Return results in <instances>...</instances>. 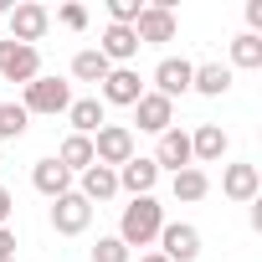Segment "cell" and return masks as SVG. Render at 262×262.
<instances>
[{
  "instance_id": "1",
  "label": "cell",
  "mask_w": 262,
  "mask_h": 262,
  "mask_svg": "<svg viewBox=\"0 0 262 262\" xmlns=\"http://www.w3.org/2000/svg\"><path fill=\"white\" fill-rule=\"evenodd\" d=\"M160 226H165V206H160L155 195H134V201L123 206L118 242H123V247H149V242L160 236Z\"/></svg>"
},
{
  "instance_id": "2",
  "label": "cell",
  "mask_w": 262,
  "mask_h": 262,
  "mask_svg": "<svg viewBox=\"0 0 262 262\" xmlns=\"http://www.w3.org/2000/svg\"><path fill=\"white\" fill-rule=\"evenodd\" d=\"M134 160V128H123V123H103L98 134H93V165H128Z\"/></svg>"
},
{
  "instance_id": "3",
  "label": "cell",
  "mask_w": 262,
  "mask_h": 262,
  "mask_svg": "<svg viewBox=\"0 0 262 262\" xmlns=\"http://www.w3.org/2000/svg\"><path fill=\"white\" fill-rule=\"evenodd\" d=\"M155 242H160V257L165 262H195L201 257V231L190 221H165Z\"/></svg>"
},
{
  "instance_id": "4",
  "label": "cell",
  "mask_w": 262,
  "mask_h": 262,
  "mask_svg": "<svg viewBox=\"0 0 262 262\" xmlns=\"http://www.w3.org/2000/svg\"><path fill=\"white\" fill-rule=\"evenodd\" d=\"M0 77H6V82H36V77H41L36 47H21V41H11V36H0Z\"/></svg>"
},
{
  "instance_id": "5",
  "label": "cell",
  "mask_w": 262,
  "mask_h": 262,
  "mask_svg": "<svg viewBox=\"0 0 262 262\" xmlns=\"http://www.w3.org/2000/svg\"><path fill=\"white\" fill-rule=\"evenodd\" d=\"M21 108L26 113H67L72 108V88L62 77H36V82H26V103Z\"/></svg>"
},
{
  "instance_id": "6",
  "label": "cell",
  "mask_w": 262,
  "mask_h": 262,
  "mask_svg": "<svg viewBox=\"0 0 262 262\" xmlns=\"http://www.w3.org/2000/svg\"><path fill=\"white\" fill-rule=\"evenodd\" d=\"M47 26H52V11H47V6H36V0H21V6H11V41L36 47V41L47 36Z\"/></svg>"
},
{
  "instance_id": "7",
  "label": "cell",
  "mask_w": 262,
  "mask_h": 262,
  "mask_svg": "<svg viewBox=\"0 0 262 262\" xmlns=\"http://www.w3.org/2000/svg\"><path fill=\"white\" fill-rule=\"evenodd\" d=\"M88 221H93V206H88L77 190H67V195L52 201V231H62V236H82Z\"/></svg>"
},
{
  "instance_id": "8",
  "label": "cell",
  "mask_w": 262,
  "mask_h": 262,
  "mask_svg": "<svg viewBox=\"0 0 262 262\" xmlns=\"http://www.w3.org/2000/svg\"><path fill=\"white\" fill-rule=\"evenodd\" d=\"M175 11H170V0H155V6H144L139 11V21H134V36H139V47L144 41H175Z\"/></svg>"
},
{
  "instance_id": "9",
  "label": "cell",
  "mask_w": 262,
  "mask_h": 262,
  "mask_svg": "<svg viewBox=\"0 0 262 262\" xmlns=\"http://www.w3.org/2000/svg\"><path fill=\"white\" fill-rule=\"evenodd\" d=\"M98 88H103V103H118V108H134V103L144 98V82H139L134 67H113Z\"/></svg>"
},
{
  "instance_id": "10",
  "label": "cell",
  "mask_w": 262,
  "mask_h": 262,
  "mask_svg": "<svg viewBox=\"0 0 262 262\" xmlns=\"http://www.w3.org/2000/svg\"><path fill=\"white\" fill-rule=\"evenodd\" d=\"M149 160H155L160 170H175V175L190 170V165H195V160H190V134H185V128H165V134H160V149H155Z\"/></svg>"
},
{
  "instance_id": "11",
  "label": "cell",
  "mask_w": 262,
  "mask_h": 262,
  "mask_svg": "<svg viewBox=\"0 0 262 262\" xmlns=\"http://www.w3.org/2000/svg\"><path fill=\"white\" fill-rule=\"evenodd\" d=\"M113 175H118V190H128V195H149L155 180H160V165H155L149 155H134L128 165H118Z\"/></svg>"
},
{
  "instance_id": "12",
  "label": "cell",
  "mask_w": 262,
  "mask_h": 262,
  "mask_svg": "<svg viewBox=\"0 0 262 262\" xmlns=\"http://www.w3.org/2000/svg\"><path fill=\"white\" fill-rule=\"evenodd\" d=\"M190 72H195V67H190L185 57H165V62L155 67V93L175 103L180 93H190Z\"/></svg>"
},
{
  "instance_id": "13",
  "label": "cell",
  "mask_w": 262,
  "mask_h": 262,
  "mask_svg": "<svg viewBox=\"0 0 262 262\" xmlns=\"http://www.w3.org/2000/svg\"><path fill=\"white\" fill-rule=\"evenodd\" d=\"M98 52L108 57V67H128V62L139 57V36H134V26H108L103 41H98Z\"/></svg>"
},
{
  "instance_id": "14",
  "label": "cell",
  "mask_w": 262,
  "mask_h": 262,
  "mask_svg": "<svg viewBox=\"0 0 262 262\" xmlns=\"http://www.w3.org/2000/svg\"><path fill=\"white\" fill-rule=\"evenodd\" d=\"M221 190H226L231 201L252 206V201H257V190H262V175H257V165H226V170H221Z\"/></svg>"
},
{
  "instance_id": "15",
  "label": "cell",
  "mask_w": 262,
  "mask_h": 262,
  "mask_svg": "<svg viewBox=\"0 0 262 262\" xmlns=\"http://www.w3.org/2000/svg\"><path fill=\"white\" fill-rule=\"evenodd\" d=\"M134 113H139V128H144V134H165V128L175 123V103L160 98V93H144V98L134 103Z\"/></svg>"
},
{
  "instance_id": "16",
  "label": "cell",
  "mask_w": 262,
  "mask_h": 262,
  "mask_svg": "<svg viewBox=\"0 0 262 262\" xmlns=\"http://www.w3.org/2000/svg\"><path fill=\"white\" fill-rule=\"evenodd\" d=\"M226 144H231V139H226V128H221V123H201L195 134H190V160L216 165V160L226 155Z\"/></svg>"
},
{
  "instance_id": "17",
  "label": "cell",
  "mask_w": 262,
  "mask_h": 262,
  "mask_svg": "<svg viewBox=\"0 0 262 262\" xmlns=\"http://www.w3.org/2000/svg\"><path fill=\"white\" fill-rule=\"evenodd\" d=\"M31 185H36L47 201H57V195L72 190V175H67V170L57 165V155H52V160H36V165H31Z\"/></svg>"
},
{
  "instance_id": "18",
  "label": "cell",
  "mask_w": 262,
  "mask_h": 262,
  "mask_svg": "<svg viewBox=\"0 0 262 262\" xmlns=\"http://www.w3.org/2000/svg\"><path fill=\"white\" fill-rule=\"evenodd\" d=\"M88 206H98V201H113L118 195V175L108 170V165H88L82 170V190H77Z\"/></svg>"
},
{
  "instance_id": "19",
  "label": "cell",
  "mask_w": 262,
  "mask_h": 262,
  "mask_svg": "<svg viewBox=\"0 0 262 262\" xmlns=\"http://www.w3.org/2000/svg\"><path fill=\"white\" fill-rule=\"evenodd\" d=\"M190 93H206V98L231 93V67H221V62H201V67L190 72Z\"/></svg>"
},
{
  "instance_id": "20",
  "label": "cell",
  "mask_w": 262,
  "mask_h": 262,
  "mask_svg": "<svg viewBox=\"0 0 262 262\" xmlns=\"http://www.w3.org/2000/svg\"><path fill=\"white\" fill-rule=\"evenodd\" d=\"M67 123H72V134L93 139L98 128H103V103H98V98H72V108H67Z\"/></svg>"
},
{
  "instance_id": "21",
  "label": "cell",
  "mask_w": 262,
  "mask_h": 262,
  "mask_svg": "<svg viewBox=\"0 0 262 262\" xmlns=\"http://www.w3.org/2000/svg\"><path fill=\"white\" fill-rule=\"evenodd\" d=\"M57 165H62L67 175H72V170L82 175V170L93 165V139H82V134H67V139H62V149H57Z\"/></svg>"
},
{
  "instance_id": "22",
  "label": "cell",
  "mask_w": 262,
  "mask_h": 262,
  "mask_svg": "<svg viewBox=\"0 0 262 262\" xmlns=\"http://www.w3.org/2000/svg\"><path fill=\"white\" fill-rule=\"evenodd\" d=\"M108 72H113V67H108V57H103L98 47H88V52L72 57V77H77V82H103Z\"/></svg>"
},
{
  "instance_id": "23",
  "label": "cell",
  "mask_w": 262,
  "mask_h": 262,
  "mask_svg": "<svg viewBox=\"0 0 262 262\" xmlns=\"http://www.w3.org/2000/svg\"><path fill=\"white\" fill-rule=\"evenodd\" d=\"M170 190H175V201H206L211 180H206V170H201V165H190V170H180V175L170 180Z\"/></svg>"
},
{
  "instance_id": "24",
  "label": "cell",
  "mask_w": 262,
  "mask_h": 262,
  "mask_svg": "<svg viewBox=\"0 0 262 262\" xmlns=\"http://www.w3.org/2000/svg\"><path fill=\"white\" fill-rule=\"evenodd\" d=\"M231 67H262V36L242 31V36L231 41Z\"/></svg>"
},
{
  "instance_id": "25",
  "label": "cell",
  "mask_w": 262,
  "mask_h": 262,
  "mask_svg": "<svg viewBox=\"0 0 262 262\" xmlns=\"http://www.w3.org/2000/svg\"><path fill=\"white\" fill-rule=\"evenodd\" d=\"M26 123H31V113L21 103H0V139H21Z\"/></svg>"
},
{
  "instance_id": "26",
  "label": "cell",
  "mask_w": 262,
  "mask_h": 262,
  "mask_svg": "<svg viewBox=\"0 0 262 262\" xmlns=\"http://www.w3.org/2000/svg\"><path fill=\"white\" fill-rule=\"evenodd\" d=\"M139 0H108V26H134L139 21Z\"/></svg>"
},
{
  "instance_id": "27",
  "label": "cell",
  "mask_w": 262,
  "mask_h": 262,
  "mask_svg": "<svg viewBox=\"0 0 262 262\" xmlns=\"http://www.w3.org/2000/svg\"><path fill=\"white\" fill-rule=\"evenodd\" d=\"M93 262H134V257H128V247H123L118 236H98V247H93Z\"/></svg>"
},
{
  "instance_id": "28",
  "label": "cell",
  "mask_w": 262,
  "mask_h": 262,
  "mask_svg": "<svg viewBox=\"0 0 262 262\" xmlns=\"http://www.w3.org/2000/svg\"><path fill=\"white\" fill-rule=\"evenodd\" d=\"M57 21H62L67 31H82V26H88V11H82V6H62V11H57Z\"/></svg>"
},
{
  "instance_id": "29",
  "label": "cell",
  "mask_w": 262,
  "mask_h": 262,
  "mask_svg": "<svg viewBox=\"0 0 262 262\" xmlns=\"http://www.w3.org/2000/svg\"><path fill=\"white\" fill-rule=\"evenodd\" d=\"M0 262H16V231L0 226Z\"/></svg>"
},
{
  "instance_id": "30",
  "label": "cell",
  "mask_w": 262,
  "mask_h": 262,
  "mask_svg": "<svg viewBox=\"0 0 262 262\" xmlns=\"http://www.w3.org/2000/svg\"><path fill=\"white\" fill-rule=\"evenodd\" d=\"M247 26H252V36L262 31V0H247Z\"/></svg>"
},
{
  "instance_id": "31",
  "label": "cell",
  "mask_w": 262,
  "mask_h": 262,
  "mask_svg": "<svg viewBox=\"0 0 262 262\" xmlns=\"http://www.w3.org/2000/svg\"><path fill=\"white\" fill-rule=\"evenodd\" d=\"M11 211H16V201H11V190H6V185H0V226L11 221Z\"/></svg>"
},
{
  "instance_id": "32",
  "label": "cell",
  "mask_w": 262,
  "mask_h": 262,
  "mask_svg": "<svg viewBox=\"0 0 262 262\" xmlns=\"http://www.w3.org/2000/svg\"><path fill=\"white\" fill-rule=\"evenodd\" d=\"M134 262H165V257H160V252H149V257H134Z\"/></svg>"
}]
</instances>
